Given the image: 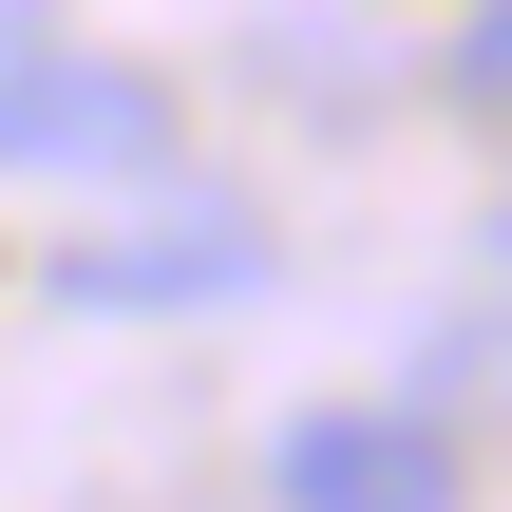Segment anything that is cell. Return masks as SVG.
I'll use <instances>...</instances> for the list:
<instances>
[{
	"label": "cell",
	"instance_id": "obj_2",
	"mask_svg": "<svg viewBox=\"0 0 512 512\" xmlns=\"http://www.w3.org/2000/svg\"><path fill=\"white\" fill-rule=\"evenodd\" d=\"M285 512H456V437L418 399H304L285 456H266Z\"/></svg>",
	"mask_w": 512,
	"mask_h": 512
},
{
	"label": "cell",
	"instance_id": "obj_3",
	"mask_svg": "<svg viewBox=\"0 0 512 512\" xmlns=\"http://www.w3.org/2000/svg\"><path fill=\"white\" fill-rule=\"evenodd\" d=\"M57 285L76 304H228V285H266V228L209 209V228H152V247H76Z\"/></svg>",
	"mask_w": 512,
	"mask_h": 512
},
{
	"label": "cell",
	"instance_id": "obj_4",
	"mask_svg": "<svg viewBox=\"0 0 512 512\" xmlns=\"http://www.w3.org/2000/svg\"><path fill=\"white\" fill-rule=\"evenodd\" d=\"M456 95H475V114H494V133H512V0H494V19H475V38H456Z\"/></svg>",
	"mask_w": 512,
	"mask_h": 512
},
{
	"label": "cell",
	"instance_id": "obj_1",
	"mask_svg": "<svg viewBox=\"0 0 512 512\" xmlns=\"http://www.w3.org/2000/svg\"><path fill=\"white\" fill-rule=\"evenodd\" d=\"M171 152V95L133 76V57H19L0 38V171H152Z\"/></svg>",
	"mask_w": 512,
	"mask_h": 512
}]
</instances>
